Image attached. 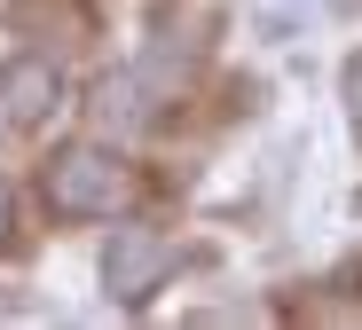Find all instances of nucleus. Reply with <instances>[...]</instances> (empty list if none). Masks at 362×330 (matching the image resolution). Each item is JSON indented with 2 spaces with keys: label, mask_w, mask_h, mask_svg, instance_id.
I'll return each mask as SVG.
<instances>
[{
  "label": "nucleus",
  "mask_w": 362,
  "mask_h": 330,
  "mask_svg": "<svg viewBox=\"0 0 362 330\" xmlns=\"http://www.w3.org/2000/svg\"><path fill=\"white\" fill-rule=\"evenodd\" d=\"M95 110L118 126V134H134V126H150V102H142V71H110L95 87Z\"/></svg>",
  "instance_id": "obj_4"
},
{
  "label": "nucleus",
  "mask_w": 362,
  "mask_h": 330,
  "mask_svg": "<svg viewBox=\"0 0 362 330\" xmlns=\"http://www.w3.org/2000/svg\"><path fill=\"white\" fill-rule=\"evenodd\" d=\"M55 102H64V79H55L47 55H16L8 71H0V110H8V126H40V118H55Z\"/></svg>",
  "instance_id": "obj_3"
},
{
  "label": "nucleus",
  "mask_w": 362,
  "mask_h": 330,
  "mask_svg": "<svg viewBox=\"0 0 362 330\" xmlns=\"http://www.w3.org/2000/svg\"><path fill=\"white\" fill-rule=\"evenodd\" d=\"M339 87H346V126H354V142H362V55L346 63V79H339Z\"/></svg>",
  "instance_id": "obj_5"
},
{
  "label": "nucleus",
  "mask_w": 362,
  "mask_h": 330,
  "mask_svg": "<svg viewBox=\"0 0 362 330\" xmlns=\"http://www.w3.org/2000/svg\"><path fill=\"white\" fill-rule=\"evenodd\" d=\"M47 213H64V220H103V213H134V196H142V173L103 150V142H71V150H55L47 158Z\"/></svg>",
  "instance_id": "obj_1"
},
{
  "label": "nucleus",
  "mask_w": 362,
  "mask_h": 330,
  "mask_svg": "<svg viewBox=\"0 0 362 330\" xmlns=\"http://www.w3.org/2000/svg\"><path fill=\"white\" fill-rule=\"evenodd\" d=\"M165 276V236L158 228H110L103 236V291L118 307H142Z\"/></svg>",
  "instance_id": "obj_2"
},
{
  "label": "nucleus",
  "mask_w": 362,
  "mask_h": 330,
  "mask_svg": "<svg viewBox=\"0 0 362 330\" xmlns=\"http://www.w3.org/2000/svg\"><path fill=\"white\" fill-rule=\"evenodd\" d=\"M0 244H8V181H0Z\"/></svg>",
  "instance_id": "obj_6"
}]
</instances>
